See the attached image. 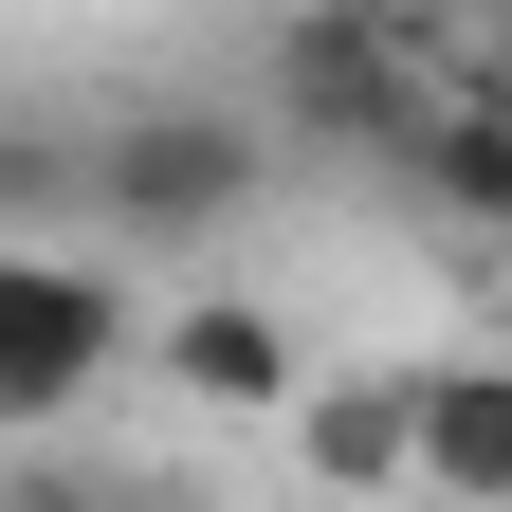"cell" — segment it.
<instances>
[{
	"label": "cell",
	"mask_w": 512,
	"mask_h": 512,
	"mask_svg": "<svg viewBox=\"0 0 512 512\" xmlns=\"http://www.w3.org/2000/svg\"><path fill=\"white\" fill-rule=\"evenodd\" d=\"M165 384L183 403H293V330L256 293H183L165 311Z\"/></svg>",
	"instance_id": "cell-6"
},
{
	"label": "cell",
	"mask_w": 512,
	"mask_h": 512,
	"mask_svg": "<svg viewBox=\"0 0 512 512\" xmlns=\"http://www.w3.org/2000/svg\"><path fill=\"white\" fill-rule=\"evenodd\" d=\"M110 348H128V293L92 275V256L0 238V421H74L110 384Z\"/></svg>",
	"instance_id": "cell-3"
},
{
	"label": "cell",
	"mask_w": 512,
	"mask_h": 512,
	"mask_svg": "<svg viewBox=\"0 0 512 512\" xmlns=\"http://www.w3.org/2000/svg\"><path fill=\"white\" fill-rule=\"evenodd\" d=\"M439 74H458V37L403 19V0H311V19H275V128H293V147L403 165L421 110H439Z\"/></svg>",
	"instance_id": "cell-1"
},
{
	"label": "cell",
	"mask_w": 512,
	"mask_h": 512,
	"mask_svg": "<svg viewBox=\"0 0 512 512\" xmlns=\"http://www.w3.org/2000/svg\"><path fill=\"white\" fill-rule=\"evenodd\" d=\"M403 476L512 512V366H403Z\"/></svg>",
	"instance_id": "cell-4"
},
{
	"label": "cell",
	"mask_w": 512,
	"mask_h": 512,
	"mask_svg": "<svg viewBox=\"0 0 512 512\" xmlns=\"http://www.w3.org/2000/svg\"><path fill=\"white\" fill-rule=\"evenodd\" d=\"M0 512H147V494H110V476H19Z\"/></svg>",
	"instance_id": "cell-8"
},
{
	"label": "cell",
	"mask_w": 512,
	"mask_h": 512,
	"mask_svg": "<svg viewBox=\"0 0 512 512\" xmlns=\"http://www.w3.org/2000/svg\"><path fill=\"white\" fill-rule=\"evenodd\" d=\"M403 183H421L439 220H476V238H494V220H512V74H458V92H439V110H421V147H403Z\"/></svg>",
	"instance_id": "cell-5"
},
{
	"label": "cell",
	"mask_w": 512,
	"mask_h": 512,
	"mask_svg": "<svg viewBox=\"0 0 512 512\" xmlns=\"http://www.w3.org/2000/svg\"><path fill=\"white\" fill-rule=\"evenodd\" d=\"M293 458L330 476V494H384V476H403V366H366V384H293Z\"/></svg>",
	"instance_id": "cell-7"
},
{
	"label": "cell",
	"mask_w": 512,
	"mask_h": 512,
	"mask_svg": "<svg viewBox=\"0 0 512 512\" xmlns=\"http://www.w3.org/2000/svg\"><path fill=\"white\" fill-rule=\"evenodd\" d=\"M74 202H92L110 238H220V220L256 202V128H238V110H128V128L74 147Z\"/></svg>",
	"instance_id": "cell-2"
}]
</instances>
